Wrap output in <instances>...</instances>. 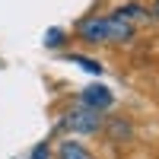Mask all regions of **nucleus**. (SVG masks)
Here are the masks:
<instances>
[{
	"mask_svg": "<svg viewBox=\"0 0 159 159\" xmlns=\"http://www.w3.org/2000/svg\"><path fill=\"white\" fill-rule=\"evenodd\" d=\"M32 159H48V143H38L32 150Z\"/></svg>",
	"mask_w": 159,
	"mask_h": 159,
	"instance_id": "obj_8",
	"label": "nucleus"
},
{
	"mask_svg": "<svg viewBox=\"0 0 159 159\" xmlns=\"http://www.w3.org/2000/svg\"><path fill=\"white\" fill-rule=\"evenodd\" d=\"M115 13H118L124 22H130L134 29H143V25H153V22H156L150 3H140V0H127V3H121Z\"/></svg>",
	"mask_w": 159,
	"mask_h": 159,
	"instance_id": "obj_4",
	"label": "nucleus"
},
{
	"mask_svg": "<svg viewBox=\"0 0 159 159\" xmlns=\"http://www.w3.org/2000/svg\"><path fill=\"white\" fill-rule=\"evenodd\" d=\"M76 102L86 105V108H92V111H102V115H105V111L115 105V92H111L108 86H102V83H89V86L80 89Z\"/></svg>",
	"mask_w": 159,
	"mask_h": 159,
	"instance_id": "obj_3",
	"label": "nucleus"
},
{
	"mask_svg": "<svg viewBox=\"0 0 159 159\" xmlns=\"http://www.w3.org/2000/svg\"><path fill=\"white\" fill-rule=\"evenodd\" d=\"M67 61H73L80 70H86V73H92V76H102V70H105L96 57H86V54H80V51H67Z\"/></svg>",
	"mask_w": 159,
	"mask_h": 159,
	"instance_id": "obj_6",
	"label": "nucleus"
},
{
	"mask_svg": "<svg viewBox=\"0 0 159 159\" xmlns=\"http://www.w3.org/2000/svg\"><path fill=\"white\" fill-rule=\"evenodd\" d=\"M150 10H153V19L159 22V0H150Z\"/></svg>",
	"mask_w": 159,
	"mask_h": 159,
	"instance_id": "obj_9",
	"label": "nucleus"
},
{
	"mask_svg": "<svg viewBox=\"0 0 159 159\" xmlns=\"http://www.w3.org/2000/svg\"><path fill=\"white\" fill-rule=\"evenodd\" d=\"M102 124H105V118H102V111H92V108H86V105H73V108H67L64 111V118H61V130L64 134H99L102 130Z\"/></svg>",
	"mask_w": 159,
	"mask_h": 159,
	"instance_id": "obj_2",
	"label": "nucleus"
},
{
	"mask_svg": "<svg viewBox=\"0 0 159 159\" xmlns=\"http://www.w3.org/2000/svg\"><path fill=\"white\" fill-rule=\"evenodd\" d=\"M140 29L124 22L118 13H92V16L76 22V42L83 45H127L134 42Z\"/></svg>",
	"mask_w": 159,
	"mask_h": 159,
	"instance_id": "obj_1",
	"label": "nucleus"
},
{
	"mask_svg": "<svg viewBox=\"0 0 159 159\" xmlns=\"http://www.w3.org/2000/svg\"><path fill=\"white\" fill-rule=\"evenodd\" d=\"M57 159H96V153L80 140H64L57 147Z\"/></svg>",
	"mask_w": 159,
	"mask_h": 159,
	"instance_id": "obj_5",
	"label": "nucleus"
},
{
	"mask_svg": "<svg viewBox=\"0 0 159 159\" xmlns=\"http://www.w3.org/2000/svg\"><path fill=\"white\" fill-rule=\"evenodd\" d=\"M67 42H70V35L64 29H48V35H45V45L48 48H64Z\"/></svg>",
	"mask_w": 159,
	"mask_h": 159,
	"instance_id": "obj_7",
	"label": "nucleus"
}]
</instances>
